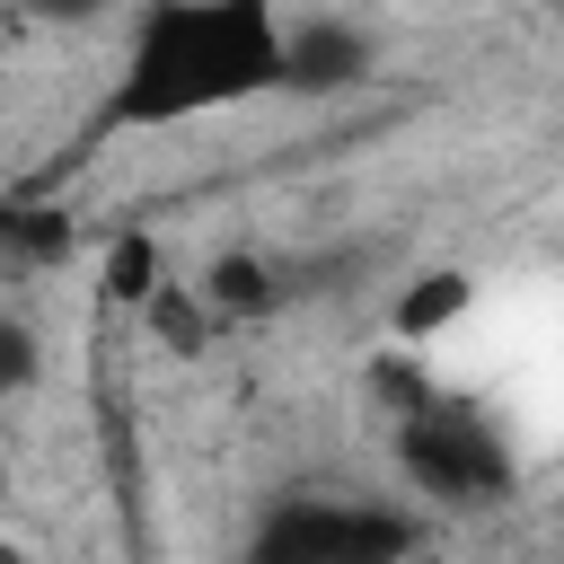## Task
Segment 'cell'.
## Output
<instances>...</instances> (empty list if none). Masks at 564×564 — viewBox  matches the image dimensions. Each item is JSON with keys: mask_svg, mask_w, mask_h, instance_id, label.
Instances as JSON below:
<instances>
[{"mask_svg": "<svg viewBox=\"0 0 564 564\" xmlns=\"http://www.w3.org/2000/svg\"><path fill=\"white\" fill-rule=\"evenodd\" d=\"M291 70V18L273 0H150L132 18L123 70L97 106V132H167L273 97Z\"/></svg>", "mask_w": 564, "mask_h": 564, "instance_id": "1", "label": "cell"}, {"mask_svg": "<svg viewBox=\"0 0 564 564\" xmlns=\"http://www.w3.org/2000/svg\"><path fill=\"white\" fill-rule=\"evenodd\" d=\"M397 467H405V485H414L423 502H449V511H485V502L511 494V449H502V432H494L476 405H449L441 388H432L414 414H397Z\"/></svg>", "mask_w": 564, "mask_h": 564, "instance_id": "2", "label": "cell"}, {"mask_svg": "<svg viewBox=\"0 0 564 564\" xmlns=\"http://www.w3.org/2000/svg\"><path fill=\"white\" fill-rule=\"evenodd\" d=\"M256 546L282 555V564H379V555L423 546V520L379 511V502H326V494H308V502H282Z\"/></svg>", "mask_w": 564, "mask_h": 564, "instance_id": "3", "label": "cell"}, {"mask_svg": "<svg viewBox=\"0 0 564 564\" xmlns=\"http://www.w3.org/2000/svg\"><path fill=\"white\" fill-rule=\"evenodd\" d=\"M467 308H476V273H467V264H423V273L388 300V335H397V344H441L449 326H467Z\"/></svg>", "mask_w": 564, "mask_h": 564, "instance_id": "4", "label": "cell"}, {"mask_svg": "<svg viewBox=\"0 0 564 564\" xmlns=\"http://www.w3.org/2000/svg\"><path fill=\"white\" fill-rule=\"evenodd\" d=\"M194 282H203V300H212V317H220V326H256V317H273V308H282V264H264L256 247L212 256Z\"/></svg>", "mask_w": 564, "mask_h": 564, "instance_id": "5", "label": "cell"}, {"mask_svg": "<svg viewBox=\"0 0 564 564\" xmlns=\"http://www.w3.org/2000/svg\"><path fill=\"white\" fill-rule=\"evenodd\" d=\"M361 62H370V44H361L352 26H291V70H282V88H344Z\"/></svg>", "mask_w": 564, "mask_h": 564, "instance_id": "6", "label": "cell"}, {"mask_svg": "<svg viewBox=\"0 0 564 564\" xmlns=\"http://www.w3.org/2000/svg\"><path fill=\"white\" fill-rule=\"evenodd\" d=\"M141 326H150L167 352H212V335H220V317H212L203 282H159V291L141 300Z\"/></svg>", "mask_w": 564, "mask_h": 564, "instance_id": "7", "label": "cell"}, {"mask_svg": "<svg viewBox=\"0 0 564 564\" xmlns=\"http://www.w3.org/2000/svg\"><path fill=\"white\" fill-rule=\"evenodd\" d=\"M159 282H167V264H159V247H150L141 229H132V238H115V247H106V264H97V291H106L115 308H132V317H141V300H150Z\"/></svg>", "mask_w": 564, "mask_h": 564, "instance_id": "8", "label": "cell"}, {"mask_svg": "<svg viewBox=\"0 0 564 564\" xmlns=\"http://www.w3.org/2000/svg\"><path fill=\"white\" fill-rule=\"evenodd\" d=\"M35 370H44L35 326H26V317H0V405H9V397H26V388H35Z\"/></svg>", "mask_w": 564, "mask_h": 564, "instance_id": "9", "label": "cell"}, {"mask_svg": "<svg viewBox=\"0 0 564 564\" xmlns=\"http://www.w3.org/2000/svg\"><path fill=\"white\" fill-rule=\"evenodd\" d=\"M106 0H26V18H44V26H88Z\"/></svg>", "mask_w": 564, "mask_h": 564, "instance_id": "10", "label": "cell"}]
</instances>
